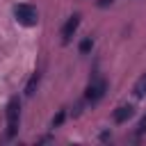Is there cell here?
I'll use <instances>...</instances> for the list:
<instances>
[{
    "label": "cell",
    "mask_w": 146,
    "mask_h": 146,
    "mask_svg": "<svg viewBox=\"0 0 146 146\" xmlns=\"http://www.w3.org/2000/svg\"><path fill=\"white\" fill-rule=\"evenodd\" d=\"M18 121H21V100L18 96L9 98L7 103V137L14 139L16 132H18Z\"/></svg>",
    "instance_id": "1"
},
{
    "label": "cell",
    "mask_w": 146,
    "mask_h": 146,
    "mask_svg": "<svg viewBox=\"0 0 146 146\" xmlns=\"http://www.w3.org/2000/svg\"><path fill=\"white\" fill-rule=\"evenodd\" d=\"M14 16H16V21H18L21 25H27V27L36 25V21H39V11H36L32 5H27V2L16 5V7H14Z\"/></svg>",
    "instance_id": "2"
},
{
    "label": "cell",
    "mask_w": 146,
    "mask_h": 146,
    "mask_svg": "<svg viewBox=\"0 0 146 146\" xmlns=\"http://www.w3.org/2000/svg\"><path fill=\"white\" fill-rule=\"evenodd\" d=\"M105 91H107V80L105 78H91V82L84 89V100L94 105L105 96Z\"/></svg>",
    "instance_id": "3"
},
{
    "label": "cell",
    "mask_w": 146,
    "mask_h": 146,
    "mask_svg": "<svg viewBox=\"0 0 146 146\" xmlns=\"http://www.w3.org/2000/svg\"><path fill=\"white\" fill-rule=\"evenodd\" d=\"M78 27H80V14H73L71 18H66V23L62 27V43H68L73 39V34L78 32Z\"/></svg>",
    "instance_id": "4"
},
{
    "label": "cell",
    "mask_w": 146,
    "mask_h": 146,
    "mask_svg": "<svg viewBox=\"0 0 146 146\" xmlns=\"http://www.w3.org/2000/svg\"><path fill=\"white\" fill-rule=\"evenodd\" d=\"M132 114H135V107L132 105H119L116 110H114V114H112V119H114V123H125L128 119H132Z\"/></svg>",
    "instance_id": "5"
},
{
    "label": "cell",
    "mask_w": 146,
    "mask_h": 146,
    "mask_svg": "<svg viewBox=\"0 0 146 146\" xmlns=\"http://www.w3.org/2000/svg\"><path fill=\"white\" fill-rule=\"evenodd\" d=\"M132 94H135L137 98H144V96H146V73H141V75L137 78V82H135V87H132Z\"/></svg>",
    "instance_id": "6"
},
{
    "label": "cell",
    "mask_w": 146,
    "mask_h": 146,
    "mask_svg": "<svg viewBox=\"0 0 146 146\" xmlns=\"http://www.w3.org/2000/svg\"><path fill=\"white\" fill-rule=\"evenodd\" d=\"M39 80H41V73H32V75H30V80H27V84H25V96H34V91H36V87H39Z\"/></svg>",
    "instance_id": "7"
},
{
    "label": "cell",
    "mask_w": 146,
    "mask_h": 146,
    "mask_svg": "<svg viewBox=\"0 0 146 146\" xmlns=\"http://www.w3.org/2000/svg\"><path fill=\"white\" fill-rule=\"evenodd\" d=\"M78 50H80V55H89V52L94 50V39H91V36H84V39L78 43Z\"/></svg>",
    "instance_id": "8"
},
{
    "label": "cell",
    "mask_w": 146,
    "mask_h": 146,
    "mask_svg": "<svg viewBox=\"0 0 146 146\" xmlns=\"http://www.w3.org/2000/svg\"><path fill=\"white\" fill-rule=\"evenodd\" d=\"M64 119H66V110H59V112L52 116V128H59V125L64 123Z\"/></svg>",
    "instance_id": "9"
},
{
    "label": "cell",
    "mask_w": 146,
    "mask_h": 146,
    "mask_svg": "<svg viewBox=\"0 0 146 146\" xmlns=\"http://www.w3.org/2000/svg\"><path fill=\"white\" fill-rule=\"evenodd\" d=\"M141 135H146V114L139 119V123H137V137H141Z\"/></svg>",
    "instance_id": "10"
},
{
    "label": "cell",
    "mask_w": 146,
    "mask_h": 146,
    "mask_svg": "<svg viewBox=\"0 0 146 146\" xmlns=\"http://www.w3.org/2000/svg\"><path fill=\"white\" fill-rule=\"evenodd\" d=\"M110 5H114V0H96V7H100V9H105Z\"/></svg>",
    "instance_id": "11"
},
{
    "label": "cell",
    "mask_w": 146,
    "mask_h": 146,
    "mask_svg": "<svg viewBox=\"0 0 146 146\" xmlns=\"http://www.w3.org/2000/svg\"><path fill=\"white\" fill-rule=\"evenodd\" d=\"M110 139H112V132L110 130H103L100 132V141H110Z\"/></svg>",
    "instance_id": "12"
}]
</instances>
